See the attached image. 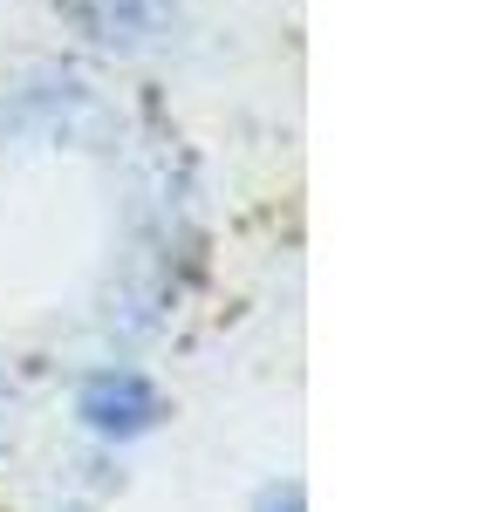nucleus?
<instances>
[{"instance_id":"f257e3e1","label":"nucleus","mask_w":492,"mask_h":512,"mask_svg":"<svg viewBox=\"0 0 492 512\" xmlns=\"http://www.w3.org/2000/svg\"><path fill=\"white\" fill-rule=\"evenodd\" d=\"M82 417H89L96 431H110V437H130V431H144V424L158 417V396H151L144 376H96V383L82 390Z\"/></svg>"},{"instance_id":"f03ea898","label":"nucleus","mask_w":492,"mask_h":512,"mask_svg":"<svg viewBox=\"0 0 492 512\" xmlns=\"http://www.w3.org/2000/svg\"><path fill=\"white\" fill-rule=\"evenodd\" d=\"M0 410H7V396H0Z\"/></svg>"}]
</instances>
